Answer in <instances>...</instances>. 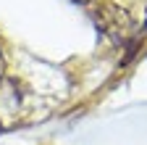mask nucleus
Masks as SVG:
<instances>
[{"instance_id": "1", "label": "nucleus", "mask_w": 147, "mask_h": 145, "mask_svg": "<svg viewBox=\"0 0 147 145\" xmlns=\"http://www.w3.org/2000/svg\"><path fill=\"white\" fill-rule=\"evenodd\" d=\"M97 29L110 42L121 45L134 34L137 24H134V16H131L129 8H123V5H102L97 11Z\"/></svg>"}, {"instance_id": "2", "label": "nucleus", "mask_w": 147, "mask_h": 145, "mask_svg": "<svg viewBox=\"0 0 147 145\" xmlns=\"http://www.w3.org/2000/svg\"><path fill=\"white\" fill-rule=\"evenodd\" d=\"M3 74H5V58H3V50H0V79H3Z\"/></svg>"}, {"instance_id": "3", "label": "nucleus", "mask_w": 147, "mask_h": 145, "mask_svg": "<svg viewBox=\"0 0 147 145\" xmlns=\"http://www.w3.org/2000/svg\"><path fill=\"white\" fill-rule=\"evenodd\" d=\"M76 3H84V5H89V3H95V0H76Z\"/></svg>"}]
</instances>
